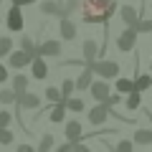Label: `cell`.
I'll list each match as a JSON object with an SVG mask.
<instances>
[{
  "instance_id": "f1b7e54d",
  "label": "cell",
  "mask_w": 152,
  "mask_h": 152,
  "mask_svg": "<svg viewBox=\"0 0 152 152\" xmlns=\"http://www.w3.org/2000/svg\"><path fill=\"white\" fill-rule=\"evenodd\" d=\"M79 8H81V0H66V3H64V15H71V13H76ZM64 15H61V18H64Z\"/></svg>"
},
{
  "instance_id": "44dd1931",
  "label": "cell",
  "mask_w": 152,
  "mask_h": 152,
  "mask_svg": "<svg viewBox=\"0 0 152 152\" xmlns=\"http://www.w3.org/2000/svg\"><path fill=\"white\" fill-rule=\"evenodd\" d=\"M132 140H134L137 145H152V127L150 129H137Z\"/></svg>"
},
{
  "instance_id": "7402d4cb",
  "label": "cell",
  "mask_w": 152,
  "mask_h": 152,
  "mask_svg": "<svg viewBox=\"0 0 152 152\" xmlns=\"http://www.w3.org/2000/svg\"><path fill=\"white\" fill-rule=\"evenodd\" d=\"M18 102V94H15V89H0V104H15Z\"/></svg>"
},
{
  "instance_id": "603a6c76",
  "label": "cell",
  "mask_w": 152,
  "mask_h": 152,
  "mask_svg": "<svg viewBox=\"0 0 152 152\" xmlns=\"http://www.w3.org/2000/svg\"><path fill=\"white\" fill-rule=\"evenodd\" d=\"M13 89H15V94H23V91H28V76H23V74L13 76Z\"/></svg>"
},
{
  "instance_id": "60d3db41",
  "label": "cell",
  "mask_w": 152,
  "mask_h": 152,
  "mask_svg": "<svg viewBox=\"0 0 152 152\" xmlns=\"http://www.w3.org/2000/svg\"><path fill=\"white\" fill-rule=\"evenodd\" d=\"M0 3H3V0H0Z\"/></svg>"
},
{
  "instance_id": "8fae6325",
  "label": "cell",
  "mask_w": 152,
  "mask_h": 152,
  "mask_svg": "<svg viewBox=\"0 0 152 152\" xmlns=\"http://www.w3.org/2000/svg\"><path fill=\"white\" fill-rule=\"evenodd\" d=\"M38 56H48V58H56V56H61V43L58 41H43V43L38 46Z\"/></svg>"
},
{
  "instance_id": "f35d334b",
  "label": "cell",
  "mask_w": 152,
  "mask_h": 152,
  "mask_svg": "<svg viewBox=\"0 0 152 152\" xmlns=\"http://www.w3.org/2000/svg\"><path fill=\"white\" fill-rule=\"evenodd\" d=\"M150 71H152V64H150Z\"/></svg>"
},
{
  "instance_id": "b9f144b4",
  "label": "cell",
  "mask_w": 152,
  "mask_h": 152,
  "mask_svg": "<svg viewBox=\"0 0 152 152\" xmlns=\"http://www.w3.org/2000/svg\"><path fill=\"white\" fill-rule=\"evenodd\" d=\"M0 23H3V20H0Z\"/></svg>"
},
{
  "instance_id": "ab89813d",
  "label": "cell",
  "mask_w": 152,
  "mask_h": 152,
  "mask_svg": "<svg viewBox=\"0 0 152 152\" xmlns=\"http://www.w3.org/2000/svg\"><path fill=\"white\" fill-rule=\"evenodd\" d=\"M13 3H15V0H13Z\"/></svg>"
},
{
  "instance_id": "8d00e7d4",
  "label": "cell",
  "mask_w": 152,
  "mask_h": 152,
  "mask_svg": "<svg viewBox=\"0 0 152 152\" xmlns=\"http://www.w3.org/2000/svg\"><path fill=\"white\" fill-rule=\"evenodd\" d=\"M18 152H33L31 145H18Z\"/></svg>"
},
{
  "instance_id": "484cf974",
  "label": "cell",
  "mask_w": 152,
  "mask_h": 152,
  "mask_svg": "<svg viewBox=\"0 0 152 152\" xmlns=\"http://www.w3.org/2000/svg\"><path fill=\"white\" fill-rule=\"evenodd\" d=\"M46 99L53 102V104H58V102H64V91L56 89V86H48V89H46Z\"/></svg>"
},
{
  "instance_id": "2e32d148",
  "label": "cell",
  "mask_w": 152,
  "mask_h": 152,
  "mask_svg": "<svg viewBox=\"0 0 152 152\" xmlns=\"http://www.w3.org/2000/svg\"><path fill=\"white\" fill-rule=\"evenodd\" d=\"M61 38H64V41H74L76 38V26L69 20V15L61 18Z\"/></svg>"
},
{
  "instance_id": "e575fe53",
  "label": "cell",
  "mask_w": 152,
  "mask_h": 152,
  "mask_svg": "<svg viewBox=\"0 0 152 152\" xmlns=\"http://www.w3.org/2000/svg\"><path fill=\"white\" fill-rule=\"evenodd\" d=\"M119 102H122V94H109V99H107V104H109V107H117Z\"/></svg>"
},
{
  "instance_id": "d6a6232c",
  "label": "cell",
  "mask_w": 152,
  "mask_h": 152,
  "mask_svg": "<svg viewBox=\"0 0 152 152\" xmlns=\"http://www.w3.org/2000/svg\"><path fill=\"white\" fill-rule=\"evenodd\" d=\"M137 145V142L134 140H119V142H117V147H114V150H117V152H132V147H134Z\"/></svg>"
},
{
  "instance_id": "e0dca14e",
  "label": "cell",
  "mask_w": 152,
  "mask_h": 152,
  "mask_svg": "<svg viewBox=\"0 0 152 152\" xmlns=\"http://www.w3.org/2000/svg\"><path fill=\"white\" fill-rule=\"evenodd\" d=\"M66 112H69L66 102H58L53 109H51V114H48V117H51V122H53V124H61V122L66 119Z\"/></svg>"
},
{
  "instance_id": "52a82bcc",
  "label": "cell",
  "mask_w": 152,
  "mask_h": 152,
  "mask_svg": "<svg viewBox=\"0 0 152 152\" xmlns=\"http://www.w3.org/2000/svg\"><path fill=\"white\" fill-rule=\"evenodd\" d=\"M89 94H91L96 102H107L109 94H112V89H109L107 79H102V76H99V81H91V86H89Z\"/></svg>"
},
{
  "instance_id": "4fadbf2b",
  "label": "cell",
  "mask_w": 152,
  "mask_h": 152,
  "mask_svg": "<svg viewBox=\"0 0 152 152\" xmlns=\"http://www.w3.org/2000/svg\"><path fill=\"white\" fill-rule=\"evenodd\" d=\"M119 18L127 23V26H137L140 13H137V8H132V5H122V8H119Z\"/></svg>"
},
{
  "instance_id": "1f68e13d",
  "label": "cell",
  "mask_w": 152,
  "mask_h": 152,
  "mask_svg": "<svg viewBox=\"0 0 152 152\" xmlns=\"http://www.w3.org/2000/svg\"><path fill=\"white\" fill-rule=\"evenodd\" d=\"M20 48L31 51V53H38V46L33 43V38H28V36H23V38H20Z\"/></svg>"
},
{
  "instance_id": "5bb4252c",
  "label": "cell",
  "mask_w": 152,
  "mask_h": 152,
  "mask_svg": "<svg viewBox=\"0 0 152 152\" xmlns=\"http://www.w3.org/2000/svg\"><path fill=\"white\" fill-rule=\"evenodd\" d=\"M41 13L43 15H64V5L58 0H43L41 3Z\"/></svg>"
},
{
  "instance_id": "4316f807",
  "label": "cell",
  "mask_w": 152,
  "mask_h": 152,
  "mask_svg": "<svg viewBox=\"0 0 152 152\" xmlns=\"http://www.w3.org/2000/svg\"><path fill=\"white\" fill-rule=\"evenodd\" d=\"M66 107H69V112H84V99L69 96V99H66Z\"/></svg>"
},
{
  "instance_id": "8992f818",
  "label": "cell",
  "mask_w": 152,
  "mask_h": 152,
  "mask_svg": "<svg viewBox=\"0 0 152 152\" xmlns=\"http://www.w3.org/2000/svg\"><path fill=\"white\" fill-rule=\"evenodd\" d=\"M38 53H31V51H26V48H20V51H10V66L13 69H23V66H31V61L36 58Z\"/></svg>"
},
{
  "instance_id": "ba28073f",
  "label": "cell",
  "mask_w": 152,
  "mask_h": 152,
  "mask_svg": "<svg viewBox=\"0 0 152 152\" xmlns=\"http://www.w3.org/2000/svg\"><path fill=\"white\" fill-rule=\"evenodd\" d=\"M23 5H18V3H13L10 10H8V31H23Z\"/></svg>"
},
{
  "instance_id": "9c48e42d",
  "label": "cell",
  "mask_w": 152,
  "mask_h": 152,
  "mask_svg": "<svg viewBox=\"0 0 152 152\" xmlns=\"http://www.w3.org/2000/svg\"><path fill=\"white\" fill-rule=\"evenodd\" d=\"M15 104L20 109H38V107H41V96L33 94V91H23V94H18V102Z\"/></svg>"
},
{
  "instance_id": "ffe728a7",
  "label": "cell",
  "mask_w": 152,
  "mask_h": 152,
  "mask_svg": "<svg viewBox=\"0 0 152 152\" xmlns=\"http://www.w3.org/2000/svg\"><path fill=\"white\" fill-rule=\"evenodd\" d=\"M127 109L129 112H134V109H140L142 107V91H132V94H127Z\"/></svg>"
},
{
  "instance_id": "cb8c5ba5",
  "label": "cell",
  "mask_w": 152,
  "mask_h": 152,
  "mask_svg": "<svg viewBox=\"0 0 152 152\" xmlns=\"http://www.w3.org/2000/svg\"><path fill=\"white\" fill-rule=\"evenodd\" d=\"M15 142V134L10 132V127H0V145L3 147H10Z\"/></svg>"
},
{
  "instance_id": "4dcf8cb0",
  "label": "cell",
  "mask_w": 152,
  "mask_h": 152,
  "mask_svg": "<svg viewBox=\"0 0 152 152\" xmlns=\"http://www.w3.org/2000/svg\"><path fill=\"white\" fill-rule=\"evenodd\" d=\"M134 28H137L140 33H152V18H140Z\"/></svg>"
},
{
  "instance_id": "9a60e30c",
  "label": "cell",
  "mask_w": 152,
  "mask_h": 152,
  "mask_svg": "<svg viewBox=\"0 0 152 152\" xmlns=\"http://www.w3.org/2000/svg\"><path fill=\"white\" fill-rule=\"evenodd\" d=\"M81 122L79 119H71V122H66V140H71V142H76V140H81Z\"/></svg>"
},
{
  "instance_id": "83f0119b",
  "label": "cell",
  "mask_w": 152,
  "mask_h": 152,
  "mask_svg": "<svg viewBox=\"0 0 152 152\" xmlns=\"http://www.w3.org/2000/svg\"><path fill=\"white\" fill-rule=\"evenodd\" d=\"M10 51H13L10 36H3V38H0V58H3V56H10Z\"/></svg>"
},
{
  "instance_id": "277c9868",
  "label": "cell",
  "mask_w": 152,
  "mask_h": 152,
  "mask_svg": "<svg viewBox=\"0 0 152 152\" xmlns=\"http://www.w3.org/2000/svg\"><path fill=\"white\" fill-rule=\"evenodd\" d=\"M109 114H112V107H109L107 102H99L94 109H89V122H91L94 127H102L104 122L109 119Z\"/></svg>"
},
{
  "instance_id": "5b68a950",
  "label": "cell",
  "mask_w": 152,
  "mask_h": 152,
  "mask_svg": "<svg viewBox=\"0 0 152 152\" xmlns=\"http://www.w3.org/2000/svg\"><path fill=\"white\" fill-rule=\"evenodd\" d=\"M81 56H84V64H94V61L102 56V46L96 43V41H91V38H86L84 41V46H81Z\"/></svg>"
},
{
  "instance_id": "74e56055",
  "label": "cell",
  "mask_w": 152,
  "mask_h": 152,
  "mask_svg": "<svg viewBox=\"0 0 152 152\" xmlns=\"http://www.w3.org/2000/svg\"><path fill=\"white\" fill-rule=\"evenodd\" d=\"M18 5H31V3H36V0H15Z\"/></svg>"
},
{
  "instance_id": "7a4b0ae2",
  "label": "cell",
  "mask_w": 152,
  "mask_h": 152,
  "mask_svg": "<svg viewBox=\"0 0 152 152\" xmlns=\"http://www.w3.org/2000/svg\"><path fill=\"white\" fill-rule=\"evenodd\" d=\"M137 36H140V31H137L134 26H127L124 31L119 33V38H117V48H119L122 53H129V51H134V46H137Z\"/></svg>"
},
{
  "instance_id": "836d02e7",
  "label": "cell",
  "mask_w": 152,
  "mask_h": 152,
  "mask_svg": "<svg viewBox=\"0 0 152 152\" xmlns=\"http://www.w3.org/2000/svg\"><path fill=\"white\" fill-rule=\"evenodd\" d=\"M10 122H13V114L8 109H3L0 112V127H10Z\"/></svg>"
},
{
  "instance_id": "3957f363",
  "label": "cell",
  "mask_w": 152,
  "mask_h": 152,
  "mask_svg": "<svg viewBox=\"0 0 152 152\" xmlns=\"http://www.w3.org/2000/svg\"><path fill=\"white\" fill-rule=\"evenodd\" d=\"M89 69H94V74H99L102 79H117L119 76L117 61H94V64H89Z\"/></svg>"
},
{
  "instance_id": "f546056e",
  "label": "cell",
  "mask_w": 152,
  "mask_h": 152,
  "mask_svg": "<svg viewBox=\"0 0 152 152\" xmlns=\"http://www.w3.org/2000/svg\"><path fill=\"white\" fill-rule=\"evenodd\" d=\"M51 147H53V134H43L38 142V152H48Z\"/></svg>"
},
{
  "instance_id": "d590c367",
  "label": "cell",
  "mask_w": 152,
  "mask_h": 152,
  "mask_svg": "<svg viewBox=\"0 0 152 152\" xmlns=\"http://www.w3.org/2000/svg\"><path fill=\"white\" fill-rule=\"evenodd\" d=\"M5 81H8V69L0 64V84H5Z\"/></svg>"
},
{
  "instance_id": "ac0fdd59",
  "label": "cell",
  "mask_w": 152,
  "mask_h": 152,
  "mask_svg": "<svg viewBox=\"0 0 152 152\" xmlns=\"http://www.w3.org/2000/svg\"><path fill=\"white\" fill-rule=\"evenodd\" d=\"M117 91H119V94H132V91H137V86H134L132 79H122V76H117Z\"/></svg>"
},
{
  "instance_id": "30bf717a",
  "label": "cell",
  "mask_w": 152,
  "mask_h": 152,
  "mask_svg": "<svg viewBox=\"0 0 152 152\" xmlns=\"http://www.w3.org/2000/svg\"><path fill=\"white\" fill-rule=\"evenodd\" d=\"M31 76H33V79H38V81H43L46 76H48V66H46L43 56H36V58L31 61Z\"/></svg>"
},
{
  "instance_id": "6da1fadb",
  "label": "cell",
  "mask_w": 152,
  "mask_h": 152,
  "mask_svg": "<svg viewBox=\"0 0 152 152\" xmlns=\"http://www.w3.org/2000/svg\"><path fill=\"white\" fill-rule=\"evenodd\" d=\"M117 10V0H81L84 23H107Z\"/></svg>"
},
{
  "instance_id": "d4e9b609",
  "label": "cell",
  "mask_w": 152,
  "mask_h": 152,
  "mask_svg": "<svg viewBox=\"0 0 152 152\" xmlns=\"http://www.w3.org/2000/svg\"><path fill=\"white\" fill-rule=\"evenodd\" d=\"M61 91H64V102L69 96H74V91H76V81L74 79H64V84H61Z\"/></svg>"
},
{
  "instance_id": "d6986e66",
  "label": "cell",
  "mask_w": 152,
  "mask_h": 152,
  "mask_svg": "<svg viewBox=\"0 0 152 152\" xmlns=\"http://www.w3.org/2000/svg\"><path fill=\"white\" fill-rule=\"evenodd\" d=\"M134 86H137V91H147V89H152V74H137Z\"/></svg>"
},
{
  "instance_id": "7c38bea8",
  "label": "cell",
  "mask_w": 152,
  "mask_h": 152,
  "mask_svg": "<svg viewBox=\"0 0 152 152\" xmlns=\"http://www.w3.org/2000/svg\"><path fill=\"white\" fill-rule=\"evenodd\" d=\"M91 81H94V69H84L81 74H79V79H76V91H86L89 86H91Z\"/></svg>"
}]
</instances>
